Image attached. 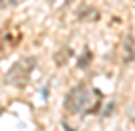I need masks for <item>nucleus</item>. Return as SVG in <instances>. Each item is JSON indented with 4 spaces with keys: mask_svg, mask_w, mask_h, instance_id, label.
I'll return each instance as SVG.
<instances>
[{
    "mask_svg": "<svg viewBox=\"0 0 135 131\" xmlns=\"http://www.w3.org/2000/svg\"><path fill=\"white\" fill-rule=\"evenodd\" d=\"M34 63H36L34 57H26V59H22V61H18V63L8 71V75H6L8 85L24 87L28 83V79H30V73H32V69H34Z\"/></svg>",
    "mask_w": 135,
    "mask_h": 131,
    "instance_id": "obj_1",
    "label": "nucleus"
},
{
    "mask_svg": "<svg viewBox=\"0 0 135 131\" xmlns=\"http://www.w3.org/2000/svg\"><path fill=\"white\" fill-rule=\"evenodd\" d=\"M89 89L85 85H77L73 87L71 91L67 93V97H65V111L71 115H77L79 111H83L87 107V103H89Z\"/></svg>",
    "mask_w": 135,
    "mask_h": 131,
    "instance_id": "obj_2",
    "label": "nucleus"
},
{
    "mask_svg": "<svg viewBox=\"0 0 135 131\" xmlns=\"http://www.w3.org/2000/svg\"><path fill=\"white\" fill-rule=\"evenodd\" d=\"M135 59V40L131 34L125 36V42H123V61L125 63H131Z\"/></svg>",
    "mask_w": 135,
    "mask_h": 131,
    "instance_id": "obj_3",
    "label": "nucleus"
},
{
    "mask_svg": "<svg viewBox=\"0 0 135 131\" xmlns=\"http://www.w3.org/2000/svg\"><path fill=\"white\" fill-rule=\"evenodd\" d=\"M89 61H91V51H89V48H85V51H83V57L79 59V65H77V67L85 69L87 65H89Z\"/></svg>",
    "mask_w": 135,
    "mask_h": 131,
    "instance_id": "obj_4",
    "label": "nucleus"
},
{
    "mask_svg": "<svg viewBox=\"0 0 135 131\" xmlns=\"http://www.w3.org/2000/svg\"><path fill=\"white\" fill-rule=\"evenodd\" d=\"M69 55H71V51H65V55H62V51L61 52H56V57H55V61H56V65H59V67H62V65L67 63V59H69Z\"/></svg>",
    "mask_w": 135,
    "mask_h": 131,
    "instance_id": "obj_5",
    "label": "nucleus"
},
{
    "mask_svg": "<svg viewBox=\"0 0 135 131\" xmlns=\"http://www.w3.org/2000/svg\"><path fill=\"white\" fill-rule=\"evenodd\" d=\"M14 0H0V6H4V4H12Z\"/></svg>",
    "mask_w": 135,
    "mask_h": 131,
    "instance_id": "obj_6",
    "label": "nucleus"
}]
</instances>
